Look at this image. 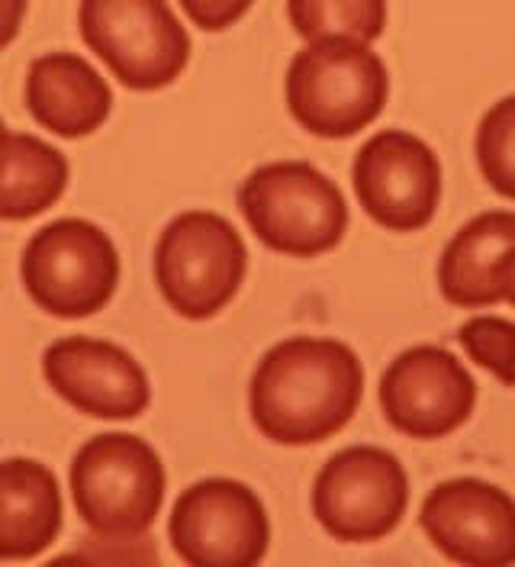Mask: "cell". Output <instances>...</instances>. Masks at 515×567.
<instances>
[{
  "instance_id": "3",
  "label": "cell",
  "mask_w": 515,
  "mask_h": 567,
  "mask_svg": "<svg viewBox=\"0 0 515 567\" xmlns=\"http://www.w3.org/2000/svg\"><path fill=\"white\" fill-rule=\"evenodd\" d=\"M239 210L258 243L277 255L319 258L342 246L348 204L342 187L309 162H268L241 181Z\"/></svg>"
},
{
  "instance_id": "11",
  "label": "cell",
  "mask_w": 515,
  "mask_h": 567,
  "mask_svg": "<svg viewBox=\"0 0 515 567\" xmlns=\"http://www.w3.org/2000/svg\"><path fill=\"white\" fill-rule=\"evenodd\" d=\"M380 410L400 435L435 442L474 416L477 381L442 346H412L380 374Z\"/></svg>"
},
{
  "instance_id": "19",
  "label": "cell",
  "mask_w": 515,
  "mask_h": 567,
  "mask_svg": "<svg viewBox=\"0 0 515 567\" xmlns=\"http://www.w3.org/2000/svg\"><path fill=\"white\" fill-rule=\"evenodd\" d=\"M474 155L483 181L515 204V94L496 101L481 116Z\"/></svg>"
},
{
  "instance_id": "8",
  "label": "cell",
  "mask_w": 515,
  "mask_h": 567,
  "mask_svg": "<svg viewBox=\"0 0 515 567\" xmlns=\"http://www.w3.org/2000/svg\"><path fill=\"white\" fill-rule=\"evenodd\" d=\"M309 503L316 523L336 542H383L410 509V474L380 445H348L322 464Z\"/></svg>"
},
{
  "instance_id": "14",
  "label": "cell",
  "mask_w": 515,
  "mask_h": 567,
  "mask_svg": "<svg viewBox=\"0 0 515 567\" xmlns=\"http://www.w3.org/2000/svg\"><path fill=\"white\" fill-rule=\"evenodd\" d=\"M27 106L42 130L62 140H81L110 120L113 91L87 59L74 52H49L30 65Z\"/></svg>"
},
{
  "instance_id": "21",
  "label": "cell",
  "mask_w": 515,
  "mask_h": 567,
  "mask_svg": "<svg viewBox=\"0 0 515 567\" xmlns=\"http://www.w3.org/2000/svg\"><path fill=\"white\" fill-rule=\"evenodd\" d=\"M194 27L204 33H223L236 27L241 17L255 7V0H177Z\"/></svg>"
},
{
  "instance_id": "20",
  "label": "cell",
  "mask_w": 515,
  "mask_h": 567,
  "mask_svg": "<svg viewBox=\"0 0 515 567\" xmlns=\"http://www.w3.org/2000/svg\"><path fill=\"white\" fill-rule=\"evenodd\" d=\"M461 349L471 354L474 364L490 371L506 388H515V322L506 317L481 313L461 322L457 329Z\"/></svg>"
},
{
  "instance_id": "24",
  "label": "cell",
  "mask_w": 515,
  "mask_h": 567,
  "mask_svg": "<svg viewBox=\"0 0 515 567\" xmlns=\"http://www.w3.org/2000/svg\"><path fill=\"white\" fill-rule=\"evenodd\" d=\"M0 130H7V126H3V120H0Z\"/></svg>"
},
{
  "instance_id": "12",
  "label": "cell",
  "mask_w": 515,
  "mask_h": 567,
  "mask_svg": "<svg viewBox=\"0 0 515 567\" xmlns=\"http://www.w3.org/2000/svg\"><path fill=\"white\" fill-rule=\"evenodd\" d=\"M419 526L454 565H515V496L483 477L435 484L422 499Z\"/></svg>"
},
{
  "instance_id": "10",
  "label": "cell",
  "mask_w": 515,
  "mask_h": 567,
  "mask_svg": "<svg viewBox=\"0 0 515 567\" xmlns=\"http://www.w3.org/2000/svg\"><path fill=\"white\" fill-rule=\"evenodd\" d=\"M361 210L390 233L425 229L442 204V162L435 148L406 130H380L351 165Z\"/></svg>"
},
{
  "instance_id": "7",
  "label": "cell",
  "mask_w": 515,
  "mask_h": 567,
  "mask_svg": "<svg viewBox=\"0 0 515 567\" xmlns=\"http://www.w3.org/2000/svg\"><path fill=\"white\" fill-rule=\"evenodd\" d=\"M20 278L39 310L84 319L103 310L120 287V251L91 219H55L23 248Z\"/></svg>"
},
{
  "instance_id": "22",
  "label": "cell",
  "mask_w": 515,
  "mask_h": 567,
  "mask_svg": "<svg viewBox=\"0 0 515 567\" xmlns=\"http://www.w3.org/2000/svg\"><path fill=\"white\" fill-rule=\"evenodd\" d=\"M27 17V0H0V52L20 35Z\"/></svg>"
},
{
  "instance_id": "15",
  "label": "cell",
  "mask_w": 515,
  "mask_h": 567,
  "mask_svg": "<svg viewBox=\"0 0 515 567\" xmlns=\"http://www.w3.org/2000/svg\"><path fill=\"white\" fill-rule=\"evenodd\" d=\"M62 532V491L33 458L0 461V561L39 558Z\"/></svg>"
},
{
  "instance_id": "9",
  "label": "cell",
  "mask_w": 515,
  "mask_h": 567,
  "mask_svg": "<svg viewBox=\"0 0 515 567\" xmlns=\"http://www.w3.org/2000/svg\"><path fill=\"white\" fill-rule=\"evenodd\" d=\"M168 538L184 565L255 567L271 548V519L248 484L206 477L177 496Z\"/></svg>"
},
{
  "instance_id": "2",
  "label": "cell",
  "mask_w": 515,
  "mask_h": 567,
  "mask_svg": "<svg viewBox=\"0 0 515 567\" xmlns=\"http://www.w3.org/2000/svg\"><path fill=\"white\" fill-rule=\"evenodd\" d=\"M287 110L319 140H351L368 130L390 101V71L371 42H307L284 78Z\"/></svg>"
},
{
  "instance_id": "23",
  "label": "cell",
  "mask_w": 515,
  "mask_h": 567,
  "mask_svg": "<svg viewBox=\"0 0 515 567\" xmlns=\"http://www.w3.org/2000/svg\"><path fill=\"white\" fill-rule=\"evenodd\" d=\"M493 284H496L499 303L515 307V248H509L506 258L499 261V268H496V275H493Z\"/></svg>"
},
{
  "instance_id": "16",
  "label": "cell",
  "mask_w": 515,
  "mask_h": 567,
  "mask_svg": "<svg viewBox=\"0 0 515 567\" xmlns=\"http://www.w3.org/2000/svg\"><path fill=\"white\" fill-rule=\"evenodd\" d=\"M509 248H515V210H486L464 223L439 258L442 297L464 310L499 303L493 275Z\"/></svg>"
},
{
  "instance_id": "4",
  "label": "cell",
  "mask_w": 515,
  "mask_h": 567,
  "mask_svg": "<svg viewBox=\"0 0 515 567\" xmlns=\"http://www.w3.org/2000/svg\"><path fill=\"white\" fill-rule=\"evenodd\" d=\"M168 491L158 452L130 432H103L71 461V499L81 523L101 538H142L155 526Z\"/></svg>"
},
{
  "instance_id": "17",
  "label": "cell",
  "mask_w": 515,
  "mask_h": 567,
  "mask_svg": "<svg viewBox=\"0 0 515 567\" xmlns=\"http://www.w3.org/2000/svg\"><path fill=\"white\" fill-rule=\"evenodd\" d=\"M69 158L39 136L0 130V219L20 223L55 207L69 187Z\"/></svg>"
},
{
  "instance_id": "18",
  "label": "cell",
  "mask_w": 515,
  "mask_h": 567,
  "mask_svg": "<svg viewBox=\"0 0 515 567\" xmlns=\"http://www.w3.org/2000/svg\"><path fill=\"white\" fill-rule=\"evenodd\" d=\"M287 20L293 33L307 42H374L387 30V0H287Z\"/></svg>"
},
{
  "instance_id": "1",
  "label": "cell",
  "mask_w": 515,
  "mask_h": 567,
  "mask_svg": "<svg viewBox=\"0 0 515 567\" xmlns=\"http://www.w3.org/2000/svg\"><path fill=\"white\" fill-rule=\"evenodd\" d=\"M364 364L342 339L290 336L268 349L248 384L255 429L287 449L319 445L354 420Z\"/></svg>"
},
{
  "instance_id": "13",
  "label": "cell",
  "mask_w": 515,
  "mask_h": 567,
  "mask_svg": "<svg viewBox=\"0 0 515 567\" xmlns=\"http://www.w3.org/2000/svg\"><path fill=\"white\" fill-rule=\"evenodd\" d=\"M42 374L65 403L94 420H136L152 403L145 368L116 342L59 339L42 354Z\"/></svg>"
},
{
  "instance_id": "5",
  "label": "cell",
  "mask_w": 515,
  "mask_h": 567,
  "mask_svg": "<svg viewBox=\"0 0 515 567\" xmlns=\"http://www.w3.org/2000/svg\"><path fill=\"white\" fill-rule=\"evenodd\" d=\"M248 248L239 229L209 210L174 216L155 246V284L177 317L213 319L241 290Z\"/></svg>"
},
{
  "instance_id": "6",
  "label": "cell",
  "mask_w": 515,
  "mask_h": 567,
  "mask_svg": "<svg viewBox=\"0 0 515 567\" xmlns=\"http://www.w3.org/2000/svg\"><path fill=\"white\" fill-rule=\"evenodd\" d=\"M84 45L130 91H162L190 62V35L168 0H81Z\"/></svg>"
}]
</instances>
